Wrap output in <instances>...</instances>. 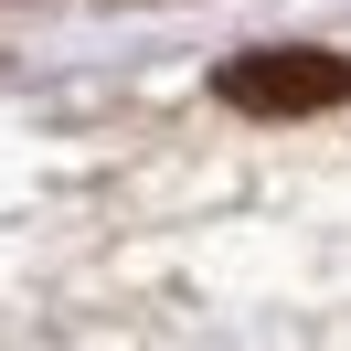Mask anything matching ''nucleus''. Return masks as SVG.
<instances>
[{"mask_svg": "<svg viewBox=\"0 0 351 351\" xmlns=\"http://www.w3.org/2000/svg\"><path fill=\"white\" fill-rule=\"evenodd\" d=\"M213 86H223V107H245V117H308V107H341L351 96V64L287 43V53H234Z\"/></svg>", "mask_w": 351, "mask_h": 351, "instance_id": "obj_1", "label": "nucleus"}]
</instances>
